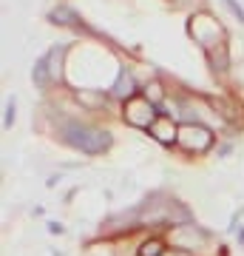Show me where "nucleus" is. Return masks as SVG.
<instances>
[{"label":"nucleus","mask_w":244,"mask_h":256,"mask_svg":"<svg viewBox=\"0 0 244 256\" xmlns=\"http://www.w3.org/2000/svg\"><path fill=\"white\" fill-rule=\"evenodd\" d=\"M227 6H230V9H233L236 14H239V18H244V12H242V6H239V3H236V0H227Z\"/></svg>","instance_id":"6e6552de"},{"label":"nucleus","mask_w":244,"mask_h":256,"mask_svg":"<svg viewBox=\"0 0 244 256\" xmlns=\"http://www.w3.org/2000/svg\"><path fill=\"white\" fill-rule=\"evenodd\" d=\"M65 140H68L71 146H77L80 151H85V154H100V151H105L108 142H111L105 131L88 128V126H68L65 128Z\"/></svg>","instance_id":"f257e3e1"},{"label":"nucleus","mask_w":244,"mask_h":256,"mask_svg":"<svg viewBox=\"0 0 244 256\" xmlns=\"http://www.w3.org/2000/svg\"><path fill=\"white\" fill-rule=\"evenodd\" d=\"M159 250H162L159 242H148V245L142 248V256H159Z\"/></svg>","instance_id":"423d86ee"},{"label":"nucleus","mask_w":244,"mask_h":256,"mask_svg":"<svg viewBox=\"0 0 244 256\" xmlns=\"http://www.w3.org/2000/svg\"><path fill=\"white\" fill-rule=\"evenodd\" d=\"M51 18H54V20H68V23H74V20H77V18L71 14V12H65V9H57L54 14H51Z\"/></svg>","instance_id":"0eeeda50"},{"label":"nucleus","mask_w":244,"mask_h":256,"mask_svg":"<svg viewBox=\"0 0 244 256\" xmlns=\"http://www.w3.org/2000/svg\"><path fill=\"white\" fill-rule=\"evenodd\" d=\"M151 131H154V137L162 140V142H171V140L179 137V131L173 128V122H171L168 117H162L159 122H154V126H151Z\"/></svg>","instance_id":"20e7f679"},{"label":"nucleus","mask_w":244,"mask_h":256,"mask_svg":"<svg viewBox=\"0 0 244 256\" xmlns=\"http://www.w3.org/2000/svg\"><path fill=\"white\" fill-rule=\"evenodd\" d=\"M179 142L188 148V151H205V148H210L213 137H210L208 128H202V126H182L179 128Z\"/></svg>","instance_id":"f03ea898"},{"label":"nucleus","mask_w":244,"mask_h":256,"mask_svg":"<svg viewBox=\"0 0 244 256\" xmlns=\"http://www.w3.org/2000/svg\"><path fill=\"white\" fill-rule=\"evenodd\" d=\"M128 120L134 126H154V106L148 100H131L128 102Z\"/></svg>","instance_id":"7ed1b4c3"},{"label":"nucleus","mask_w":244,"mask_h":256,"mask_svg":"<svg viewBox=\"0 0 244 256\" xmlns=\"http://www.w3.org/2000/svg\"><path fill=\"white\" fill-rule=\"evenodd\" d=\"M168 256H185V254H179V250H171V254H168Z\"/></svg>","instance_id":"9d476101"},{"label":"nucleus","mask_w":244,"mask_h":256,"mask_svg":"<svg viewBox=\"0 0 244 256\" xmlns=\"http://www.w3.org/2000/svg\"><path fill=\"white\" fill-rule=\"evenodd\" d=\"M114 94L122 97V100L134 94V80H131V74L128 72H119V80H117V86H114Z\"/></svg>","instance_id":"39448f33"},{"label":"nucleus","mask_w":244,"mask_h":256,"mask_svg":"<svg viewBox=\"0 0 244 256\" xmlns=\"http://www.w3.org/2000/svg\"><path fill=\"white\" fill-rule=\"evenodd\" d=\"M151 97H154V100H159V97H162V88H159L156 82H151Z\"/></svg>","instance_id":"1a4fd4ad"}]
</instances>
